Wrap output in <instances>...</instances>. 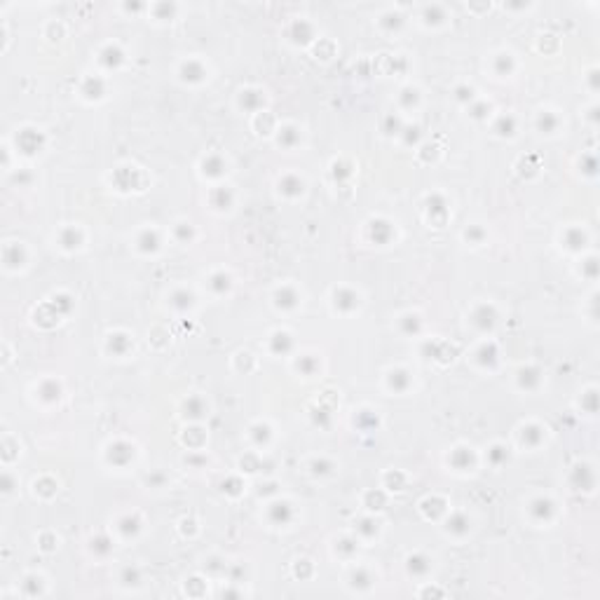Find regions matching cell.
Masks as SVG:
<instances>
[{"label":"cell","mask_w":600,"mask_h":600,"mask_svg":"<svg viewBox=\"0 0 600 600\" xmlns=\"http://www.w3.org/2000/svg\"><path fill=\"white\" fill-rule=\"evenodd\" d=\"M530 511L537 520H549L553 516V502L547 499V497H537L532 504H530Z\"/></svg>","instance_id":"1"},{"label":"cell","mask_w":600,"mask_h":600,"mask_svg":"<svg viewBox=\"0 0 600 600\" xmlns=\"http://www.w3.org/2000/svg\"><path fill=\"white\" fill-rule=\"evenodd\" d=\"M474 324L479 326V328H483V331H488V328H493L495 326V309L488 305H480L476 312H474Z\"/></svg>","instance_id":"2"},{"label":"cell","mask_w":600,"mask_h":600,"mask_svg":"<svg viewBox=\"0 0 600 600\" xmlns=\"http://www.w3.org/2000/svg\"><path fill=\"white\" fill-rule=\"evenodd\" d=\"M565 244H567V249H582L584 244H586V235L579 230V227H570L567 232H565Z\"/></svg>","instance_id":"3"},{"label":"cell","mask_w":600,"mask_h":600,"mask_svg":"<svg viewBox=\"0 0 600 600\" xmlns=\"http://www.w3.org/2000/svg\"><path fill=\"white\" fill-rule=\"evenodd\" d=\"M408 385H411V377H408L406 371H392L389 373V387L394 392H403V389H408Z\"/></svg>","instance_id":"4"},{"label":"cell","mask_w":600,"mask_h":600,"mask_svg":"<svg viewBox=\"0 0 600 600\" xmlns=\"http://www.w3.org/2000/svg\"><path fill=\"white\" fill-rule=\"evenodd\" d=\"M270 518L274 520V523H286V520L291 518V509H289V504H284V502L272 504V507H270Z\"/></svg>","instance_id":"5"},{"label":"cell","mask_w":600,"mask_h":600,"mask_svg":"<svg viewBox=\"0 0 600 600\" xmlns=\"http://www.w3.org/2000/svg\"><path fill=\"white\" fill-rule=\"evenodd\" d=\"M281 192H286V195H300L303 192V181L300 178H295V176H286V178H281Z\"/></svg>","instance_id":"6"},{"label":"cell","mask_w":600,"mask_h":600,"mask_svg":"<svg viewBox=\"0 0 600 600\" xmlns=\"http://www.w3.org/2000/svg\"><path fill=\"white\" fill-rule=\"evenodd\" d=\"M295 303H298V295H295L293 289H279L277 291V305L279 307H293Z\"/></svg>","instance_id":"7"},{"label":"cell","mask_w":600,"mask_h":600,"mask_svg":"<svg viewBox=\"0 0 600 600\" xmlns=\"http://www.w3.org/2000/svg\"><path fill=\"white\" fill-rule=\"evenodd\" d=\"M357 303H359V295L352 293V291H335V305L340 307H357Z\"/></svg>","instance_id":"8"},{"label":"cell","mask_w":600,"mask_h":600,"mask_svg":"<svg viewBox=\"0 0 600 600\" xmlns=\"http://www.w3.org/2000/svg\"><path fill=\"white\" fill-rule=\"evenodd\" d=\"M138 246L143 249V251H157V246H160V240H157V235L155 232H150V230H146L141 237H138Z\"/></svg>","instance_id":"9"},{"label":"cell","mask_w":600,"mask_h":600,"mask_svg":"<svg viewBox=\"0 0 600 600\" xmlns=\"http://www.w3.org/2000/svg\"><path fill=\"white\" fill-rule=\"evenodd\" d=\"M202 75H204V68H202L197 61H188V64H183V78H186V80H200Z\"/></svg>","instance_id":"10"},{"label":"cell","mask_w":600,"mask_h":600,"mask_svg":"<svg viewBox=\"0 0 600 600\" xmlns=\"http://www.w3.org/2000/svg\"><path fill=\"white\" fill-rule=\"evenodd\" d=\"M101 61L106 64V66H118L122 61V52L118 50V47H106L103 52H101Z\"/></svg>","instance_id":"11"},{"label":"cell","mask_w":600,"mask_h":600,"mask_svg":"<svg viewBox=\"0 0 600 600\" xmlns=\"http://www.w3.org/2000/svg\"><path fill=\"white\" fill-rule=\"evenodd\" d=\"M537 124H539V129H542V132L551 134L556 127H558V120H556L551 113H542V115H539V120H537Z\"/></svg>","instance_id":"12"},{"label":"cell","mask_w":600,"mask_h":600,"mask_svg":"<svg viewBox=\"0 0 600 600\" xmlns=\"http://www.w3.org/2000/svg\"><path fill=\"white\" fill-rule=\"evenodd\" d=\"M448 530L455 534H464L469 530V520L464 516H455L453 520H448Z\"/></svg>","instance_id":"13"},{"label":"cell","mask_w":600,"mask_h":600,"mask_svg":"<svg viewBox=\"0 0 600 600\" xmlns=\"http://www.w3.org/2000/svg\"><path fill=\"white\" fill-rule=\"evenodd\" d=\"M211 289H214V291H218V293L227 291V289H230V277H227L225 272H218V274H214V277H211Z\"/></svg>","instance_id":"14"},{"label":"cell","mask_w":600,"mask_h":600,"mask_svg":"<svg viewBox=\"0 0 600 600\" xmlns=\"http://www.w3.org/2000/svg\"><path fill=\"white\" fill-rule=\"evenodd\" d=\"M120 530L124 532V537H129V532L136 534L138 532V518H136V516H124V518L120 520Z\"/></svg>","instance_id":"15"},{"label":"cell","mask_w":600,"mask_h":600,"mask_svg":"<svg viewBox=\"0 0 600 600\" xmlns=\"http://www.w3.org/2000/svg\"><path fill=\"white\" fill-rule=\"evenodd\" d=\"M537 380H539V373H537L534 368H528V371H520V385L525 387V389H532V387L537 385Z\"/></svg>","instance_id":"16"},{"label":"cell","mask_w":600,"mask_h":600,"mask_svg":"<svg viewBox=\"0 0 600 600\" xmlns=\"http://www.w3.org/2000/svg\"><path fill=\"white\" fill-rule=\"evenodd\" d=\"M408 567H411V572L422 574L429 570V560L422 558V556H413V558H408Z\"/></svg>","instance_id":"17"},{"label":"cell","mask_w":600,"mask_h":600,"mask_svg":"<svg viewBox=\"0 0 600 600\" xmlns=\"http://www.w3.org/2000/svg\"><path fill=\"white\" fill-rule=\"evenodd\" d=\"M221 171H223V162L218 160V157H209V160H204V173H209V176H218Z\"/></svg>","instance_id":"18"},{"label":"cell","mask_w":600,"mask_h":600,"mask_svg":"<svg viewBox=\"0 0 600 600\" xmlns=\"http://www.w3.org/2000/svg\"><path fill=\"white\" fill-rule=\"evenodd\" d=\"M202 413H204V403H202L200 399L186 401V415H190V417H200Z\"/></svg>","instance_id":"19"},{"label":"cell","mask_w":600,"mask_h":600,"mask_svg":"<svg viewBox=\"0 0 600 600\" xmlns=\"http://www.w3.org/2000/svg\"><path fill=\"white\" fill-rule=\"evenodd\" d=\"M61 241H64V246H68V249H73V246H80V235L70 227V230H64V235H61Z\"/></svg>","instance_id":"20"},{"label":"cell","mask_w":600,"mask_h":600,"mask_svg":"<svg viewBox=\"0 0 600 600\" xmlns=\"http://www.w3.org/2000/svg\"><path fill=\"white\" fill-rule=\"evenodd\" d=\"M272 343H274V349H277V352H279V349L281 352H286V349L291 347V338H289L286 333H274L272 335Z\"/></svg>","instance_id":"21"},{"label":"cell","mask_w":600,"mask_h":600,"mask_svg":"<svg viewBox=\"0 0 600 600\" xmlns=\"http://www.w3.org/2000/svg\"><path fill=\"white\" fill-rule=\"evenodd\" d=\"M495 132H499L502 136H509V134H514V118H499L497 127H495Z\"/></svg>","instance_id":"22"},{"label":"cell","mask_w":600,"mask_h":600,"mask_svg":"<svg viewBox=\"0 0 600 600\" xmlns=\"http://www.w3.org/2000/svg\"><path fill=\"white\" fill-rule=\"evenodd\" d=\"M295 141H298V134H295L293 127H286V129L279 134V143H284V146H293Z\"/></svg>","instance_id":"23"},{"label":"cell","mask_w":600,"mask_h":600,"mask_svg":"<svg viewBox=\"0 0 600 600\" xmlns=\"http://www.w3.org/2000/svg\"><path fill=\"white\" fill-rule=\"evenodd\" d=\"M108 343H115V354H124V349L129 347V340L127 335H110Z\"/></svg>","instance_id":"24"},{"label":"cell","mask_w":600,"mask_h":600,"mask_svg":"<svg viewBox=\"0 0 600 600\" xmlns=\"http://www.w3.org/2000/svg\"><path fill=\"white\" fill-rule=\"evenodd\" d=\"M42 396H45V399H52V401L59 399V385L52 382V380L45 382V385H42Z\"/></svg>","instance_id":"25"},{"label":"cell","mask_w":600,"mask_h":600,"mask_svg":"<svg viewBox=\"0 0 600 600\" xmlns=\"http://www.w3.org/2000/svg\"><path fill=\"white\" fill-rule=\"evenodd\" d=\"M523 436H528L530 446H537V443H539V439H542L544 434H542V429H539V427H528V429H523Z\"/></svg>","instance_id":"26"},{"label":"cell","mask_w":600,"mask_h":600,"mask_svg":"<svg viewBox=\"0 0 600 600\" xmlns=\"http://www.w3.org/2000/svg\"><path fill=\"white\" fill-rule=\"evenodd\" d=\"M173 300H176L173 305L181 307V309H183V307H190V305H192V295L188 293V291H178V293L173 295Z\"/></svg>","instance_id":"27"},{"label":"cell","mask_w":600,"mask_h":600,"mask_svg":"<svg viewBox=\"0 0 600 600\" xmlns=\"http://www.w3.org/2000/svg\"><path fill=\"white\" fill-rule=\"evenodd\" d=\"M85 94H87V96H96V99H99V96L103 94V82H101V80H94V82L89 80V89H85Z\"/></svg>","instance_id":"28"},{"label":"cell","mask_w":600,"mask_h":600,"mask_svg":"<svg viewBox=\"0 0 600 600\" xmlns=\"http://www.w3.org/2000/svg\"><path fill=\"white\" fill-rule=\"evenodd\" d=\"M352 579H354V582H352L354 586H368V584H371V577H368L366 570H359V574H354Z\"/></svg>","instance_id":"29"},{"label":"cell","mask_w":600,"mask_h":600,"mask_svg":"<svg viewBox=\"0 0 600 600\" xmlns=\"http://www.w3.org/2000/svg\"><path fill=\"white\" fill-rule=\"evenodd\" d=\"M314 366H317V361H314V359H307V357H305V359L298 361V368H303L305 373H312V371H314Z\"/></svg>","instance_id":"30"},{"label":"cell","mask_w":600,"mask_h":600,"mask_svg":"<svg viewBox=\"0 0 600 600\" xmlns=\"http://www.w3.org/2000/svg\"><path fill=\"white\" fill-rule=\"evenodd\" d=\"M403 94H406V96H403V103H406V106H411V103H415V101H417V96H415V89H406Z\"/></svg>","instance_id":"31"},{"label":"cell","mask_w":600,"mask_h":600,"mask_svg":"<svg viewBox=\"0 0 600 600\" xmlns=\"http://www.w3.org/2000/svg\"><path fill=\"white\" fill-rule=\"evenodd\" d=\"M457 99H460V101H467V99H471V87H469V89H467V87H460V89H457Z\"/></svg>","instance_id":"32"},{"label":"cell","mask_w":600,"mask_h":600,"mask_svg":"<svg viewBox=\"0 0 600 600\" xmlns=\"http://www.w3.org/2000/svg\"><path fill=\"white\" fill-rule=\"evenodd\" d=\"M371 525H373L371 520H363V523H361V528H359V530H361V532H366V534H373L375 530H377V528H371Z\"/></svg>","instance_id":"33"},{"label":"cell","mask_w":600,"mask_h":600,"mask_svg":"<svg viewBox=\"0 0 600 600\" xmlns=\"http://www.w3.org/2000/svg\"><path fill=\"white\" fill-rule=\"evenodd\" d=\"M96 544H99V547H96V549H99L101 553H106V551H110V547H106V544H108V539H103V537H99V539H96Z\"/></svg>","instance_id":"34"},{"label":"cell","mask_w":600,"mask_h":600,"mask_svg":"<svg viewBox=\"0 0 600 600\" xmlns=\"http://www.w3.org/2000/svg\"><path fill=\"white\" fill-rule=\"evenodd\" d=\"M124 584H136V572L127 570V572H124Z\"/></svg>","instance_id":"35"}]
</instances>
